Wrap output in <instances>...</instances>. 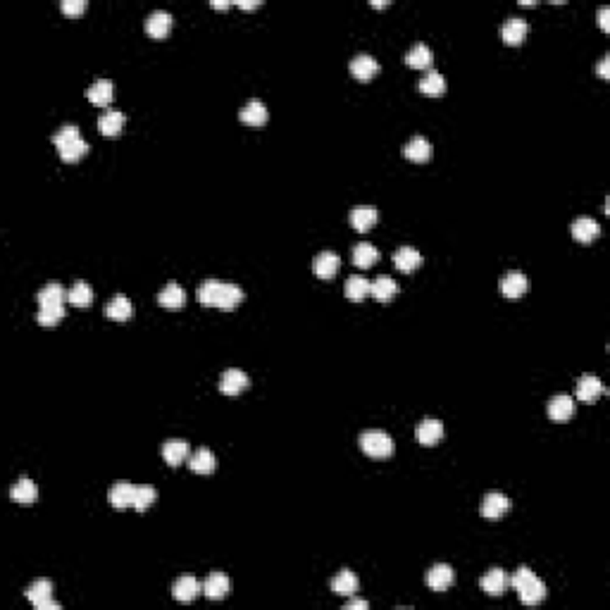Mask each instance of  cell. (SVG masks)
Masks as SVG:
<instances>
[{"label": "cell", "instance_id": "6da1fadb", "mask_svg": "<svg viewBox=\"0 0 610 610\" xmlns=\"http://www.w3.org/2000/svg\"><path fill=\"white\" fill-rule=\"evenodd\" d=\"M198 300L208 307H220V310H234L243 300V291L236 284H227L220 279H208L195 291Z\"/></svg>", "mask_w": 610, "mask_h": 610}, {"label": "cell", "instance_id": "7a4b0ae2", "mask_svg": "<svg viewBox=\"0 0 610 610\" xmlns=\"http://www.w3.org/2000/svg\"><path fill=\"white\" fill-rule=\"evenodd\" d=\"M53 143L60 153V160L65 162H77L88 153V143L81 138L79 129L74 125H65L63 129H58L53 134Z\"/></svg>", "mask_w": 610, "mask_h": 610}, {"label": "cell", "instance_id": "3957f363", "mask_svg": "<svg viewBox=\"0 0 610 610\" xmlns=\"http://www.w3.org/2000/svg\"><path fill=\"white\" fill-rule=\"evenodd\" d=\"M511 584H513V589L517 591L520 601H522L524 606H536V603H541L546 598V584L536 577L529 568L515 570Z\"/></svg>", "mask_w": 610, "mask_h": 610}, {"label": "cell", "instance_id": "277c9868", "mask_svg": "<svg viewBox=\"0 0 610 610\" xmlns=\"http://www.w3.org/2000/svg\"><path fill=\"white\" fill-rule=\"evenodd\" d=\"M360 449L374 460H386L394 453V441L382 429H367L360 434Z\"/></svg>", "mask_w": 610, "mask_h": 610}, {"label": "cell", "instance_id": "5b68a950", "mask_svg": "<svg viewBox=\"0 0 610 610\" xmlns=\"http://www.w3.org/2000/svg\"><path fill=\"white\" fill-rule=\"evenodd\" d=\"M26 598L36 610H60V603L53 601V584L48 579H36L26 589Z\"/></svg>", "mask_w": 610, "mask_h": 610}, {"label": "cell", "instance_id": "8992f818", "mask_svg": "<svg viewBox=\"0 0 610 610\" xmlns=\"http://www.w3.org/2000/svg\"><path fill=\"white\" fill-rule=\"evenodd\" d=\"M250 386V379L248 374L241 372V369L232 367V369H225L220 377V391L225 396H239L241 391H246Z\"/></svg>", "mask_w": 610, "mask_h": 610}, {"label": "cell", "instance_id": "52a82bcc", "mask_svg": "<svg viewBox=\"0 0 610 610\" xmlns=\"http://www.w3.org/2000/svg\"><path fill=\"white\" fill-rule=\"evenodd\" d=\"M172 24H175V19H172V15L165 13V10H153V13L145 17V31H148V36L155 38V41H162V38L170 33Z\"/></svg>", "mask_w": 610, "mask_h": 610}, {"label": "cell", "instance_id": "ba28073f", "mask_svg": "<svg viewBox=\"0 0 610 610\" xmlns=\"http://www.w3.org/2000/svg\"><path fill=\"white\" fill-rule=\"evenodd\" d=\"M527 31H529V26L522 17H508L501 26V38H503V43H508V46H520V43L527 38Z\"/></svg>", "mask_w": 610, "mask_h": 610}, {"label": "cell", "instance_id": "9c48e42d", "mask_svg": "<svg viewBox=\"0 0 610 610\" xmlns=\"http://www.w3.org/2000/svg\"><path fill=\"white\" fill-rule=\"evenodd\" d=\"M572 415H575L572 396L558 394V396H553V399L548 401V417H551L553 422L563 424V422H568V419H572Z\"/></svg>", "mask_w": 610, "mask_h": 610}, {"label": "cell", "instance_id": "30bf717a", "mask_svg": "<svg viewBox=\"0 0 610 610\" xmlns=\"http://www.w3.org/2000/svg\"><path fill=\"white\" fill-rule=\"evenodd\" d=\"M415 439H417V444H422V446L439 444V441L444 439V424H441V419L429 417V419H424V422H419L417 429H415Z\"/></svg>", "mask_w": 610, "mask_h": 610}, {"label": "cell", "instance_id": "8fae6325", "mask_svg": "<svg viewBox=\"0 0 610 610\" xmlns=\"http://www.w3.org/2000/svg\"><path fill=\"white\" fill-rule=\"evenodd\" d=\"M527 289H529V279L524 277L522 272H517V270L508 272L506 277L501 279V294L506 296V298H511V300L524 296V294H527Z\"/></svg>", "mask_w": 610, "mask_h": 610}, {"label": "cell", "instance_id": "7c38bea8", "mask_svg": "<svg viewBox=\"0 0 610 610\" xmlns=\"http://www.w3.org/2000/svg\"><path fill=\"white\" fill-rule=\"evenodd\" d=\"M508 511H511V498L508 496L498 494V491H491V494L484 496L482 515L486 520H501Z\"/></svg>", "mask_w": 610, "mask_h": 610}, {"label": "cell", "instance_id": "4fadbf2b", "mask_svg": "<svg viewBox=\"0 0 610 610\" xmlns=\"http://www.w3.org/2000/svg\"><path fill=\"white\" fill-rule=\"evenodd\" d=\"M479 584H482L484 594H489V596H503V594H506V589H508V584H511V579H508L506 570L491 568L489 572H486L484 577H482V581H479Z\"/></svg>", "mask_w": 610, "mask_h": 610}, {"label": "cell", "instance_id": "5bb4252c", "mask_svg": "<svg viewBox=\"0 0 610 610\" xmlns=\"http://www.w3.org/2000/svg\"><path fill=\"white\" fill-rule=\"evenodd\" d=\"M379 72V63L367 53H360L351 60V74L355 77L358 81H369L372 77H377Z\"/></svg>", "mask_w": 610, "mask_h": 610}, {"label": "cell", "instance_id": "9a60e30c", "mask_svg": "<svg viewBox=\"0 0 610 610\" xmlns=\"http://www.w3.org/2000/svg\"><path fill=\"white\" fill-rule=\"evenodd\" d=\"M339 267H341V257L334 253V250H324V253L317 255L315 262H312V272H315L320 279L337 277Z\"/></svg>", "mask_w": 610, "mask_h": 610}, {"label": "cell", "instance_id": "2e32d148", "mask_svg": "<svg viewBox=\"0 0 610 610\" xmlns=\"http://www.w3.org/2000/svg\"><path fill=\"white\" fill-rule=\"evenodd\" d=\"M198 594H203V584H200L195 577H182V579L175 581V586H172V596H175L177 601H182V603L195 601Z\"/></svg>", "mask_w": 610, "mask_h": 610}, {"label": "cell", "instance_id": "e0dca14e", "mask_svg": "<svg viewBox=\"0 0 610 610\" xmlns=\"http://www.w3.org/2000/svg\"><path fill=\"white\" fill-rule=\"evenodd\" d=\"M134 496H136V486L129 482H117L113 489H110V506L117 508V511H127V508H134Z\"/></svg>", "mask_w": 610, "mask_h": 610}, {"label": "cell", "instance_id": "ac0fdd59", "mask_svg": "<svg viewBox=\"0 0 610 610\" xmlns=\"http://www.w3.org/2000/svg\"><path fill=\"white\" fill-rule=\"evenodd\" d=\"M86 96H88V100H91L93 105H98V108H108V105L113 103V96H115L113 81H110V79L93 81L91 86H88Z\"/></svg>", "mask_w": 610, "mask_h": 610}, {"label": "cell", "instance_id": "d6986e66", "mask_svg": "<svg viewBox=\"0 0 610 610\" xmlns=\"http://www.w3.org/2000/svg\"><path fill=\"white\" fill-rule=\"evenodd\" d=\"M229 591H232V581H229L227 575L222 572H212L208 579L203 581V594L210 598V601H220L225 598Z\"/></svg>", "mask_w": 610, "mask_h": 610}, {"label": "cell", "instance_id": "ffe728a7", "mask_svg": "<svg viewBox=\"0 0 610 610\" xmlns=\"http://www.w3.org/2000/svg\"><path fill=\"white\" fill-rule=\"evenodd\" d=\"M570 234H572V236L577 239L579 243H591L594 239H598V234H601V227H598V222L591 220V217H579V220L572 222V227H570Z\"/></svg>", "mask_w": 610, "mask_h": 610}, {"label": "cell", "instance_id": "44dd1931", "mask_svg": "<svg viewBox=\"0 0 610 610\" xmlns=\"http://www.w3.org/2000/svg\"><path fill=\"white\" fill-rule=\"evenodd\" d=\"M453 579H456L453 568L446 563L434 565V568L427 572V584H429V589H434V591H446L453 584Z\"/></svg>", "mask_w": 610, "mask_h": 610}, {"label": "cell", "instance_id": "7402d4cb", "mask_svg": "<svg viewBox=\"0 0 610 610\" xmlns=\"http://www.w3.org/2000/svg\"><path fill=\"white\" fill-rule=\"evenodd\" d=\"M603 394V384L596 374H584V377L577 382V401L581 403H596L598 396Z\"/></svg>", "mask_w": 610, "mask_h": 610}, {"label": "cell", "instance_id": "603a6c76", "mask_svg": "<svg viewBox=\"0 0 610 610\" xmlns=\"http://www.w3.org/2000/svg\"><path fill=\"white\" fill-rule=\"evenodd\" d=\"M188 467H191V472H195V474H212L217 467L215 453H212L210 449L193 451L191 456H188Z\"/></svg>", "mask_w": 610, "mask_h": 610}, {"label": "cell", "instance_id": "cb8c5ba5", "mask_svg": "<svg viewBox=\"0 0 610 610\" xmlns=\"http://www.w3.org/2000/svg\"><path fill=\"white\" fill-rule=\"evenodd\" d=\"M377 208H372V205H355L353 210H351V225H353L355 232L365 234L372 229V225L377 222Z\"/></svg>", "mask_w": 610, "mask_h": 610}, {"label": "cell", "instance_id": "d4e9b609", "mask_svg": "<svg viewBox=\"0 0 610 610\" xmlns=\"http://www.w3.org/2000/svg\"><path fill=\"white\" fill-rule=\"evenodd\" d=\"M158 303L167 307V310H182L184 303H186V294H184V289L177 282H170L158 294Z\"/></svg>", "mask_w": 610, "mask_h": 610}, {"label": "cell", "instance_id": "484cf974", "mask_svg": "<svg viewBox=\"0 0 610 610\" xmlns=\"http://www.w3.org/2000/svg\"><path fill=\"white\" fill-rule=\"evenodd\" d=\"M394 265L396 270H401L403 274H410L422 265V255H419L415 248H410V246H403V248H399L394 253Z\"/></svg>", "mask_w": 610, "mask_h": 610}, {"label": "cell", "instance_id": "4316f807", "mask_svg": "<svg viewBox=\"0 0 610 610\" xmlns=\"http://www.w3.org/2000/svg\"><path fill=\"white\" fill-rule=\"evenodd\" d=\"M403 155H406L410 162H427L432 158V143L424 136H412L410 141L403 148Z\"/></svg>", "mask_w": 610, "mask_h": 610}, {"label": "cell", "instance_id": "83f0119b", "mask_svg": "<svg viewBox=\"0 0 610 610\" xmlns=\"http://www.w3.org/2000/svg\"><path fill=\"white\" fill-rule=\"evenodd\" d=\"M105 315L115 322H127L134 315V305L125 294H117L115 298H110V303L105 305Z\"/></svg>", "mask_w": 610, "mask_h": 610}, {"label": "cell", "instance_id": "f1b7e54d", "mask_svg": "<svg viewBox=\"0 0 610 610\" xmlns=\"http://www.w3.org/2000/svg\"><path fill=\"white\" fill-rule=\"evenodd\" d=\"M432 63H434V55L427 43H415V46L406 53V65L412 67V70H429Z\"/></svg>", "mask_w": 610, "mask_h": 610}, {"label": "cell", "instance_id": "f546056e", "mask_svg": "<svg viewBox=\"0 0 610 610\" xmlns=\"http://www.w3.org/2000/svg\"><path fill=\"white\" fill-rule=\"evenodd\" d=\"M396 294H399V287H396L394 279L386 277V274L377 277L372 284H369V296H372L374 300H379V303H389Z\"/></svg>", "mask_w": 610, "mask_h": 610}, {"label": "cell", "instance_id": "4dcf8cb0", "mask_svg": "<svg viewBox=\"0 0 610 610\" xmlns=\"http://www.w3.org/2000/svg\"><path fill=\"white\" fill-rule=\"evenodd\" d=\"M239 117H241V122L248 127H262L270 115H267V108L260 103V100H248V103L243 105L241 113H239Z\"/></svg>", "mask_w": 610, "mask_h": 610}, {"label": "cell", "instance_id": "1f68e13d", "mask_svg": "<svg viewBox=\"0 0 610 610\" xmlns=\"http://www.w3.org/2000/svg\"><path fill=\"white\" fill-rule=\"evenodd\" d=\"M36 496H38V489L29 477H22L19 482H15L13 489H10V498H13L15 503H22V506H29V503L36 501Z\"/></svg>", "mask_w": 610, "mask_h": 610}, {"label": "cell", "instance_id": "d6a6232c", "mask_svg": "<svg viewBox=\"0 0 610 610\" xmlns=\"http://www.w3.org/2000/svg\"><path fill=\"white\" fill-rule=\"evenodd\" d=\"M122 127H125V115L120 113V110H108V113H103L98 117V129L103 136H120Z\"/></svg>", "mask_w": 610, "mask_h": 610}, {"label": "cell", "instance_id": "836d02e7", "mask_svg": "<svg viewBox=\"0 0 610 610\" xmlns=\"http://www.w3.org/2000/svg\"><path fill=\"white\" fill-rule=\"evenodd\" d=\"M358 586H360V584H358V577L351 572V570H341L337 577L332 579V591L337 596H346V598L355 596Z\"/></svg>", "mask_w": 610, "mask_h": 610}, {"label": "cell", "instance_id": "e575fe53", "mask_svg": "<svg viewBox=\"0 0 610 610\" xmlns=\"http://www.w3.org/2000/svg\"><path fill=\"white\" fill-rule=\"evenodd\" d=\"M188 453L191 451H188L186 441H167V444L162 446V458H165V463L172 467L182 465V463L188 458Z\"/></svg>", "mask_w": 610, "mask_h": 610}, {"label": "cell", "instance_id": "d590c367", "mask_svg": "<svg viewBox=\"0 0 610 610\" xmlns=\"http://www.w3.org/2000/svg\"><path fill=\"white\" fill-rule=\"evenodd\" d=\"M417 88H419V93H424V96H444L446 79H444V74H439V72H427V74L417 81Z\"/></svg>", "mask_w": 610, "mask_h": 610}, {"label": "cell", "instance_id": "8d00e7d4", "mask_svg": "<svg viewBox=\"0 0 610 610\" xmlns=\"http://www.w3.org/2000/svg\"><path fill=\"white\" fill-rule=\"evenodd\" d=\"M369 279H365L362 274H353V277H348V282H346V296H348V300H353V303H362V300L369 296Z\"/></svg>", "mask_w": 610, "mask_h": 610}, {"label": "cell", "instance_id": "74e56055", "mask_svg": "<svg viewBox=\"0 0 610 610\" xmlns=\"http://www.w3.org/2000/svg\"><path fill=\"white\" fill-rule=\"evenodd\" d=\"M65 300H67L65 289L60 287V284H55V282L46 284V287L36 294V303L38 305H65Z\"/></svg>", "mask_w": 610, "mask_h": 610}, {"label": "cell", "instance_id": "f35d334b", "mask_svg": "<svg viewBox=\"0 0 610 610\" xmlns=\"http://www.w3.org/2000/svg\"><path fill=\"white\" fill-rule=\"evenodd\" d=\"M67 300L77 307H88L93 300V289L86 282H74V287L67 291Z\"/></svg>", "mask_w": 610, "mask_h": 610}, {"label": "cell", "instance_id": "ab89813d", "mask_svg": "<svg viewBox=\"0 0 610 610\" xmlns=\"http://www.w3.org/2000/svg\"><path fill=\"white\" fill-rule=\"evenodd\" d=\"M377 260H379V250L374 248L372 243L362 241V243H358L355 248H353V262H355V267H372Z\"/></svg>", "mask_w": 610, "mask_h": 610}, {"label": "cell", "instance_id": "60d3db41", "mask_svg": "<svg viewBox=\"0 0 610 610\" xmlns=\"http://www.w3.org/2000/svg\"><path fill=\"white\" fill-rule=\"evenodd\" d=\"M65 317V305H38L36 322L41 327H55Z\"/></svg>", "mask_w": 610, "mask_h": 610}, {"label": "cell", "instance_id": "b9f144b4", "mask_svg": "<svg viewBox=\"0 0 610 610\" xmlns=\"http://www.w3.org/2000/svg\"><path fill=\"white\" fill-rule=\"evenodd\" d=\"M155 501H158V491H155V486H150V484H138L136 486V496H134V511H138V513L148 511Z\"/></svg>", "mask_w": 610, "mask_h": 610}, {"label": "cell", "instance_id": "7bdbcfd3", "mask_svg": "<svg viewBox=\"0 0 610 610\" xmlns=\"http://www.w3.org/2000/svg\"><path fill=\"white\" fill-rule=\"evenodd\" d=\"M60 10L70 17H77L86 10V0H63V3H60Z\"/></svg>", "mask_w": 610, "mask_h": 610}, {"label": "cell", "instance_id": "ee69618b", "mask_svg": "<svg viewBox=\"0 0 610 610\" xmlns=\"http://www.w3.org/2000/svg\"><path fill=\"white\" fill-rule=\"evenodd\" d=\"M598 77H601V79H610V55H606V58L598 63Z\"/></svg>", "mask_w": 610, "mask_h": 610}, {"label": "cell", "instance_id": "f6af8a7d", "mask_svg": "<svg viewBox=\"0 0 610 610\" xmlns=\"http://www.w3.org/2000/svg\"><path fill=\"white\" fill-rule=\"evenodd\" d=\"M608 17H610V10L606 8V5H603V8L598 10V26H601L603 31H608V29H610V24H608Z\"/></svg>", "mask_w": 610, "mask_h": 610}, {"label": "cell", "instance_id": "bcb514c9", "mask_svg": "<svg viewBox=\"0 0 610 610\" xmlns=\"http://www.w3.org/2000/svg\"><path fill=\"white\" fill-rule=\"evenodd\" d=\"M369 603L362 601V598H351L348 603H346V610H367Z\"/></svg>", "mask_w": 610, "mask_h": 610}, {"label": "cell", "instance_id": "7dc6e473", "mask_svg": "<svg viewBox=\"0 0 610 610\" xmlns=\"http://www.w3.org/2000/svg\"><path fill=\"white\" fill-rule=\"evenodd\" d=\"M236 5H239V8H241V10H255L260 3H257V0H250V3H236Z\"/></svg>", "mask_w": 610, "mask_h": 610}, {"label": "cell", "instance_id": "c3c4849f", "mask_svg": "<svg viewBox=\"0 0 610 610\" xmlns=\"http://www.w3.org/2000/svg\"><path fill=\"white\" fill-rule=\"evenodd\" d=\"M210 5L215 10H229V8H232V3H220V0H215V3H210Z\"/></svg>", "mask_w": 610, "mask_h": 610}, {"label": "cell", "instance_id": "681fc988", "mask_svg": "<svg viewBox=\"0 0 610 610\" xmlns=\"http://www.w3.org/2000/svg\"><path fill=\"white\" fill-rule=\"evenodd\" d=\"M386 5H389L386 0H382V3H379V0H372V8H386Z\"/></svg>", "mask_w": 610, "mask_h": 610}]
</instances>
